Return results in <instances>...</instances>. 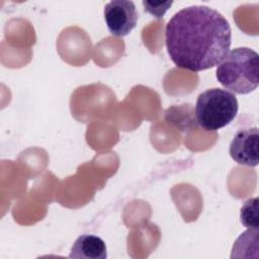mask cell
I'll return each instance as SVG.
<instances>
[{
	"instance_id": "obj_6",
	"label": "cell",
	"mask_w": 259,
	"mask_h": 259,
	"mask_svg": "<svg viewBox=\"0 0 259 259\" xmlns=\"http://www.w3.org/2000/svg\"><path fill=\"white\" fill-rule=\"evenodd\" d=\"M107 257L104 241L94 235H81L74 242L69 258L74 259H105Z\"/></svg>"
},
{
	"instance_id": "obj_1",
	"label": "cell",
	"mask_w": 259,
	"mask_h": 259,
	"mask_svg": "<svg viewBox=\"0 0 259 259\" xmlns=\"http://www.w3.org/2000/svg\"><path fill=\"white\" fill-rule=\"evenodd\" d=\"M165 44L177 67L200 72L218 66L230 52L232 29L218 10L204 5L188 6L166 24Z\"/></svg>"
},
{
	"instance_id": "obj_4",
	"label": "cell",
	"mask_w": 259,
	"mask_h": 259,
	"mask_svg": "<svg viewBox=\"0 0 259 259\" xmlns=\"http://www.w3.org/2000/svg\"><path fill=\"white\" fill-rule=\"evenodd\" d=\"M104 19L109 32L115 36H125L138 21V12L133 1L113 0L104 7Z\"/></svg>"
},
{
	"instance_id": "obj_7",
	"label": "cell",
	"mask_w": 259,
	"mask_h": 259,
	"mask_svg": "<svg viewBox=\"0 0 259 259\" xmlns=\"http://www.w3.org/2000/svg\"><path fill=\"white\" fill-rule=\"evenodd\" d=\"M241 223L248 229L258 230V197L248 199L241 207Z\"/></svg>"
},
{
	"instance_id": "obj_5",
	"label": "cell",
	"mask_w": 259,
	"mask_h": 259,
	"mask_svg": "<svg viewBox=\"0 0 259 259\" xmlns=\"http://www.w3.org/2000/svg\"><path fill=\"white\" fill-rule=\"evenodd\" d=\"M258 127L242 128L236 133L230 144V155L240 165L255 167L259 163Z\"/></svg>"
},
{
	"instance_id": "obj_3",
	"label": "cell",
	"mask_w": 259,
	"mask_h": 259,
	"mask_svg": "<svg viewBox=\"0 0 259 259\" xmlns=\"http://www.w3.org/2000/svg\"><path fill=\"white\" fill-rule=\"evenodd\" d=\"M238 100L234 93L221 88H210L197 97L195 117L198 125L214 132L231 123L237 116Z\"/></svg>"
},
{
	"instance_id": "obj_2",
	"label": "cell",
	"mask_w": 259,
	"mask_h": 259,
	"mask_svg": "<svg viewBox=\"0 0 259 259\" xmlns=\"http://www.w3.org/2000/svg\"><path fill=\"white\" fill-rule=\"evenodd\" d=\"M215 77L232 93H251L259 84L258 54L246 47L230 51L217 66Z\"/></svg>"
}]
</instances>
